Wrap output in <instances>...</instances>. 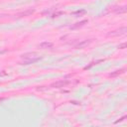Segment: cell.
<instances>
[{"label": "cell", "mask_w": 127, "mask_h": 127, "mask_svg": "<svg viewBox=\"0 0 127 127\" xmlns=\"http://www.w3.org/2000/svg\"><path fill=\"white\" fill-rule=\"evenodd\" d=\"M69 83V80L67 79H62V80H58V81H55L51 84V87H54V88H61V87H64L65 86L66 84Z\"/></svg>", "instance_id": "1"}, {"label": "cell", "mask_w": 127, "mask_h": 127, "mask_svg": "<svg viewBox=\"0 0 127 127\" xmlns=\"http://www.w3.org/2000/svg\"><path fill=\"white\" fill-rule=\"evenodd\" d=\"M126 31H127L126 27H122V28H120L119 30H116V31H113V32L109 33V34H108V36L115 37V36H121V35H125V34H126Z\"/></svg>", "instance_id": "2"}, {"label": "cell", "mask_w": 127, "mask_h": 127, "mask_svg": "<svg viewBox=\"0 0 127 127\" xmlns=\"http://www.w3.org/2000/svg\"><path fill=\"white\" fill-rule=\"evenodd\" d=\"M41 60V57H35V58H31V59H26V60H23V62L21 63V64H35L37 63L38 61Z\"/></svg>", "instance_id": "3"}, {"label": "cell", "mask_w": 127, "mask_h": 127, "mask_svg": "<svg viewBox=\"0 0 127 127\" xmlns=\"http://www.w3.org/2000/svg\"><path fill=\"white\" fill-rule=\"evenodd\" d=\"M90 43H91V40H83V41L79 42L78 44H76V45L74 46V48H75V49H83V48H85L86 46H88Z\"/></svg>", "instance_id": "4"}, {"label": "cell", "mask_w": 127, "mask_h": 127, "mask_svg": "<svg viewBox=\"0 0 127 127\" xmlns=\"http://www.w3.org/2000/svg\"><path fill=\"white\" fill-rule=\"evenodd\" d=\"M35 12V9H28V10H26V11H24V12H21V13H18L16 16L18 17V18H22V17H26V16H30V15H32L33 13Z\"/></svg>", "instance_id": "5"}, {"label": "cell", "mask_w": 127, "mask_h": 127, "mask_svg": "<svg viewBox=\"0 0 127 127\" xmlns=\"http://www.w3.org/2000/svg\"><path fill=\"white\" fill-rule=\"evenodd\" d=\"M53 46H54V44L51 43V42H43L39 45V48H41V49H52Z\"/></svg>", "instance_id": "6"}, {"label": "cell", "mask_w": 127, "mask_h": 127, "mask_svg": "<svg viewBox=\"0 0 127 127\" xmlns=\"http://www.w3.org/2000/svg\"><path fill=\"white\" fill-rule=\"evenodd\" d=\"M88 21L87 20H83V21H80V22H77V23H75L74 25H72V26H70V29H77V28H79V27H82V26H84L86 23H87Z\"/></svg>", "instance_id": "7"}, {"label": "cell", "mask_w": 127, "mask_h": 127, "mask_svg": "<svg viewBox=\"0 0 127 127\" xmlns=\"http://www.w3.org/2000/svg\"><path fill=\"white\" fill-rule=\"evenodd\" d=\"M124 72H125V68H121V69L115 70L114 72L109 73V76H110V77H115V76H118V75H120V74H122V73H124Z\"/></svg>", "instance_id": "8"}, {"label": "cell", "mask_w": 127, "mask_h": 127, "mask_svg": "<svg viewBox=\"0 0 127 127\" xmlns=\"http://www.w3.org/2000/svg\"><path fill=\"white\" fill-rule=\"evenodd\" d=\"M35 57H38V55L36 53H29V54H25L22 56V59L23 60H26V59H31V58H35Z\"/></svg>", "instance_id": "9"}, {"label": "cell", "mask_w": 127, "mask_h": 127, "mask_svg": "<svg viewBox=\"0 0 127 127\" xmlns=\"http://www.w3.org/2000/svg\"><path fill=\"white\" fill-rule=\"evenodd\" d=\"M115 13H119V14H121V13H125L126 12V6H121V7H117L115 10Z\"/></svg>", "instance_id": "10"}, {"label": "cell", "mask_w": 127, "mask_h": 127, "mask_svg": "<svg viewBox=\"0 0 127 127\" xmlns=\"http://www.w3.org/2000/svg\"><path fill=\"white\" fill-rule=\"evenodd\" d=\"M125 47H126V43H123V44H121V45L118 46L119 49H125Z\"/></svg>", "instance_id": "11"}, {"label": "cell", "mask_w": 127, "mask_h": 127, "mask_svg": "<svg viewBox=\"0 0 127 127\" xmlns=\"http://www.w3.org/2000/svg\"><path fill=\"white\" fill-rule=\"evenodd\" d=\"M84 13H85V11H84V10H81V11H77V12H74V14H79V15H80V14H84Z\"/></svg>", "instance_id": "12"}, {"label": "cell", "mask_w": 127, "mask_h": 127, "mask_svg": "<svg viewBox=\"0 0 127 127\" xmlns=\"http://www.w3.org/2000/svg\"><path fill=\"white\" fill-rule=\"evenodd\" d=\"M3 100H5V98L4 97H0V102H2Z\"/></svg>", "instance_id": "13"}, {"label": "cell", "mask_w": 127, "mask_h": 127, "mask_svg": "<svg viewBox=\"0 0 127 127\" xmlns=\"http://www.w3.org/2000/svg\"><path fill=\"white\" fill-rule=\"evenodd\" d=\"M2 17H3V15H0V19H1V18H2Z\"/></svg>", "instance_id": "14"}]
</instances>
